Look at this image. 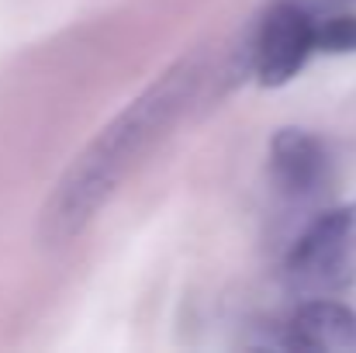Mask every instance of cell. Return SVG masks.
<instances>
[{"label":"cell","mask_w":356,"mask_h":353,"mask_svg":"<svg viewBox=\"0 0 356 353\" xmlns=\"http://www.w3.org/2000/svg\"><path fill=\"white\" fill-rule=\"evenodd\" d=\"M284 281L301 298H332L356 284V205L318 215L298 235Z\"/></svg>","instance_id":"obj_1"},{"label":"cell","mask_w":356,"mask_h":353,"mask_svg":"<svg viewBox=\"0 0 356 353\" xmlns=\"http://www.w3.org/2000/svg\"><path fill=\"white\" fill-rule=\"evenodd\" d=\"M270 170L287 198H315L329 184V152L305 128H280L270 142Z\"/></svg>","instance_id":"obj_3"},{"label":"cell","mask_w":356,"mask_h":353,"mask_svg":"<svg viewBox=\"0 0 356 353\" xmlns=\"http://www.w3.org/2000/svg\"><path fill=\"white\" fill-rule=\"evenodd\" d=\"M287 347L312 353H356V312L332 298H308L287 322Z\"/></svg>","instance_id":"obj_4"},{"label":"cell","mask_w":356,"mask_h":353,"mask_svg":"<svg viewBox=\"0 0 356 353\" xmlns=\"http://www.w3.org/2000/svg\"><path fill=\"white\" fill-rule=\"evenodd\" d=\"M315 52V17L294 3V0H277L256 31V77L263 87H280L291 77H298V70L308 63V56Z\"/></svg>","instance_id":"obj_2"},{"label":"cell","mask_w":356,"mask_h":353,"mask_svg":"<svg viewBox=\"0 0 356 353\" xmlns=\"http://www.w3.org/2000/svg\"><path fill=\"white\" fill-rule=\"evenodd\" d=\"M315 52H356V14H332L325 21H315Z\"/></svg>","instance_id":"obj_5"}]
</instances>
